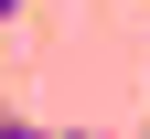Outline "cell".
Here are the masks:
<instances>
[{
    "instance_id": "6da1fadb",
    "label": "cell",
    "mask_w": 150,
    "mask_h": 139,
    "mask_svg": "<svg viewBox=\"0 0 150 139\" xmlns=\"http://www.w3.org/2000/svg\"><path fill=\"white\" fill-rule=\"evenodd\" d=\"M22 11H32V0H0V22H22Z\"/></svg>"
},
{
    "instance_id": "7a4b0ae2",
    "label": "cell",
    "mask_w": 150,
    "mask_h": 139,
    "mask_svg": "<svg viewBox=\"0 0 150 139\" xmlns=\"http://www.w3.org/2000/svg\"><path fill=\"white\" fill-rule=\"evenodd\" d=\"M0 118H11V86H0Z\"/></svg>"
}]
</instances>
